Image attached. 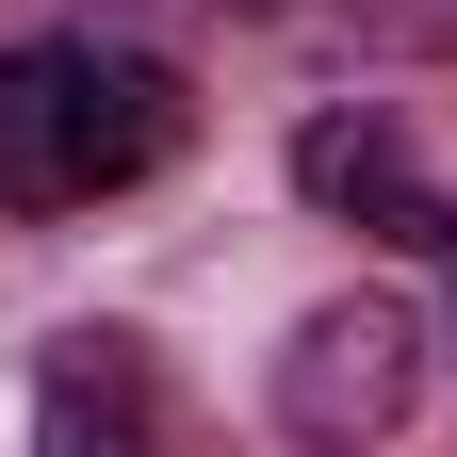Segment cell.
Listing matches in <instances>:
<instances>
[{"mask_svg": "<svg viewBox=\"0 0 457 457\" xmlns=\"http://www.w3.org/2000/svg\"><path fill=\"white\" fill-rule=\"evenodd\" d=\"M343 17H360L376 49H441V66H457V0H343Z\"/></svg>", "mask_w": 457, "mask_h": 457, "instance_id": "cell-5", "label": "cell"}, {"mask_svg": "<svg viewBox=\"0 0 457 457\" xmlns=\"http://www.w3.org/2000/svg\"><path fill=\"white\" fill-rule=\"evenodd\" d=\"M295 196L311 212H360L376 245H457V196L409 163L392 114H311V131H295Z\"/></svg>", "mask_w": 457, "mask_h": 457, "instance_id": "cell-4", "label": "cell"}, {"mask_svg": "<svg viewBox=\"0 0 457 457\" xmlns=\"http://www.w3.org/2000/svg\"><path fill=\"white\" fill-rule=\"evenodd\" d=\"M245 17H311V0H245Z\"/></svg>", "mask_w": 457, "mask_h": 457, "instance_id": "cell-6", "label": "cell"}, {"mask_svg": "<svg viewBox=\"0 0 457 457\" xmlns=\"http://www.w3.org/2000/svg\"><path fill=\"white\" fill-rule=\"evenodd\" d=\"M425 409V311L409 295H327L278 343V441L295 457H376Z\"/></svg>", "mask_w": 457, "mask_h": 457, "instance_id": "cell-2", "label": "cell"}, {"mask_svg": "<svg viewBox=\"0 0 457 457\" xmlns=\"http://www.w3.org/2000/svg\"><path fill=\"white\" fill-rule=\"evenodd\" d=\"M33 457H196V409H180V376H163L131 327H49Z\"/></svg>", "mask_w": 457, "mask_h": 457, "instance_id": "cell-3", "label": "cell"}, {"mask_svg": "<svg viewBox=\"0 0 457 457\" xmlns=\"http://www.w3.org/2000/svg\"><path fill=\"white\" fill-rule=\"evenodd\" d=\"M180 147V82L147 49H0V212L131 196Z\"/></svg>", "mask_w": 457, "mask_h": 457, "instance_id": "cell-1", "label": "cell"}]
</instances>
